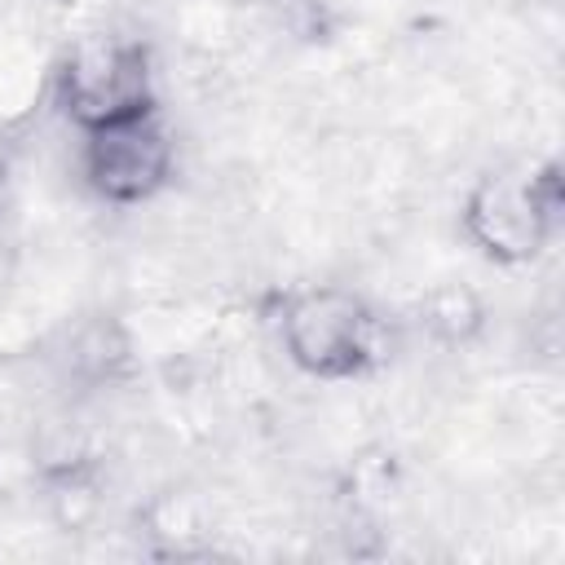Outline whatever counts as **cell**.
<instances>
[{
  "label": "cell",
  "mask_w": 565,
  "mask_h": 565,
  "mask_svg": "<svg viewBox=\"0 0 565 565\" xmlns=\"http://www.w3.org/2000/svg\"><path fill=\"white\" fill-rule=\"evenodd\" d=\"M62 102L84 128H102L150 110L146 49L119 35L84 40L62 71Z\"/></svg>",
  "instance_id": "obj_3"
},
{
  "label": "cell",
  "mask_w": 565,
  "mask_h": 565,
  "mask_svg": "<svg viewBox=\"0 0 565 565\" xmlns=\"http://www.w3.org/2000/svg\"><path fill=\"white\" fill-rule=\"evenodd\" d=\"M371 313L344 287H309L282 305V349L309 375H353L371 353Z\"/></svg>",
  "instance_id": "obj_2"
},
{
  "label": "cell",
  "mask_w": 565,
  "mask_h": 565,
  "mask_svg": "<svg viewBox=\"0 0 565 565\" xmlns=\"http://www.w3.org/2000/svg\"><path fill=\"white\" fill-rule=\"evenodd\" d=\"M556 207H561V190L552 172L543 177L539 172H490L468 194L463 230L486 256L503 265H521L543 252L556 225Z\"/></svg>",
  "instance_id": "obj_1"
},
{
  "label": "cell",
  "mask_w": 565,
  "mask_h": 565,
  "mask_svg": "<svg viewBox=\"0 0 565 565\" xmlns=\"http://www.w3.org/2000/svg\"><path fill=\"white\" fill-rule=\"evenodd\" d=\"M84 172H88V185L110 203L150 199L172 172V137L154 115V106L128 119L88 128Z\"/></svg>",
  "instance_id": "obj_4"
}]
</instances>
